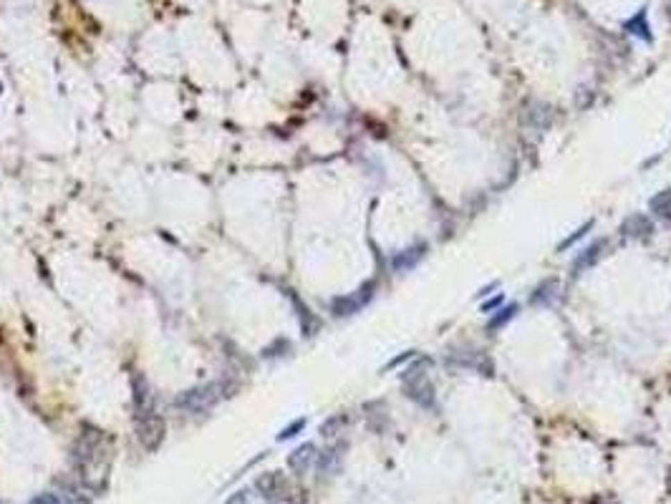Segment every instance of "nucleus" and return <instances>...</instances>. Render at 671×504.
Listing matches in <instances>:
<instances>
[{"mask_svg":"<svg viewBox=\"0 0 671 504\" xmlns=\"http://www.w3.org/2000/svg\"><path fill=\"white\" fill-rule=\"evenodd\" d=\"M232 388H235V386H232L230 381H212V383H207V386L187 391L182 399H177V406L187 408L189 414H200V411H207V408L215 406L220 399L230 396V391H232Z\"/></svg>","mask_w":671,"mask_h":504,"instance_id":"1","label":"nucleus"},{"mask_svg":"<svg viewBox=\"0 0 671 504\" xmlns=\"http://www.w3.org/2000/svg\"><path fill=\"white\" fill-rule=\"evenodd\" d=\"M424 366H427V360H416L414 366H409L407 371L402 373V381H404V388H407V396L411 401H416L419 406L430 408L434 406V386H432L430 376L424 373Z\"/></svg>","mask_w":671,"mask_h":504,"instance_id":"2","label":"nucleus"},{"mask_svg":"<svg viewBox=\"0 0 671 504\" xmlns=\"http://www.w3.org/2000/svg\"><path fill=\"white\" fill-rule=\"evenodd\" d=\"M137 442L142 444L144 451L160 449L164 442V422L157 411L149 414H137Z\"/></svg>","mask_w":671,"mask_h":504,"instance_id":"3","label":"nucleus"},{"mask_svg":"<svg viewBox=\"0 0 671 504\" xmlns=\"http://www.w3.org/2000/svg\"><path fill=\"white\" fill-rule=\"evenodd\" d=\"M374 288L376 285L374 283H368V285H364V288H359L356 293H351V295H346V297H339L336 303H333V313L336 315H353V313H359L364 305L374 297Z\"/></svg>","mask_w":671,"mask_h":504,"instance_id":"4","label":"nucleus"},{"mask_svg":"<svg viewBox=\"0 0 671 504\" xmlns=\"http://www.w3.org/2000/svg\"><path fill=\"white\" fill-rule=\"evenodd\" d=\"M255 487L260 489V494H263V497H268V499L288 497V492H291V487H288L285 477H280L278 471H268V474H263V477L255 482Z\"/></svg>","mask_w":671,"mask_h":504,"instance_id":"5","label":"nucleus"},{"mask_svg":"<svg viewBox=\"0 0 671 504\" xmlns=\"http://www.w3.org/2000/svg\"><path fill=\"white\" fill-rule=\"evenodd\" d=\"M424 255H427V245H416V247L402 250V252H396L394 255L391 268H394L396 272H407V270L416 268V263H419Z\"/></svg>","mask_w":671,"mask_h":504,"instance_id":"6","label":"nucleus"},{"mask_svg":"<svg viewBox=\"0 0 671 504\" xmlns=\"http://www.w3.org/2000/svg\"><path fill=\"white\" fill-rule=\"evenodd\" d=\"M603 247H606V242H603V240H595L593 245H591V247L583 250L581 255H578L573 260V275H583V270H588L591 265L598 263V257H601Z\"/></svg>","mask_w":671,"mask_h":504,"instance_id":"7","label":"nucleus"},{"mask_svg":"<svg viewBox=\"0 0 671 504\" xmlns=\"http://www.w3.org/2000/svg\"><path fill=\"white\" fill-rule=\"evenodd\" d=\"M623 232L634 237H644L654 232V222H651L649 214H631L629 220L623 222Z\"/></svg>","mask_w":671,"mask_h":504,"instance_id":"8","label":"nucleus"},{"mask_svg":"<svg viewBox=\"0 0 671 504\" xmlns=\"http://www.w3.org/2000/svg\"><path fill=\"white\" fill-rule=\"evenodd\" d=\"M520 305L518 303H510V305H502V308H498L495 313H490V320H487V331H500V328H505L507 323H510L515 315H518Z\"/></svg>","mask_w":671,"mask_h":504,"instance_id":"9","label":"nucleus"},{"mask_svg":"<svg viewBox=\"0 0 671 504\" xmlns=\"http://www.w3.org/2000/svg\"><path fill=\"white\" fill-rule=\"evenodd\" d=\"M649 209L654 214H659L661 220L671 222V186H669V189H664V192H659V194H654V197H651Z\"/></svg>","mask_w":671,"mask_h":504,"instance_id":"10","label":"nucleus"},{"mask_svg":"<svg viewBox=\"0 0 671 504\" xmlns=\"http://www.w3.org/2000/svg\"><path fill=\"white\" fill-rule=\"evenodd\" d=\"M313 451H316V449H313V444H303L300 449L293 451V454H291V467H293V469L300 471V474H303V471H308V467H311L313 459H316V454H313Z\"/></svg>","mask_w":671,"mask_h":504,"instance_id":"11","label":"nucleus"},{"mask_svg":"<svg viewBox=\"0 0 671 504\" xmlns=\"http://www.w3.org/2000/svg\"><path fill=\"white\" fill-rule=\"evenodd\" d=\"M626 31H629L631 35H636V38H641V41H651V31H649V23H646V13L644 10H638L631 21H626Z\"/></svg>","mask_w":671,"mask_h":504,"instance_id":"12","label":"nucleus"},{"mask_svg":"<svg viewBox=\"0 0 671 504\" xmlns=\"http://www.w3.org/2000/svg\"><path fill=\"white\" fill-rule=\"evenodd\" d=\"M593 227H595V220L583 222V225H581V227H578V229H575L573 235H568L566 240H563L561 245H558V252H566L568 247H573V245H578V242H581L583 237L588 235V232H591V229H593Z\"/></svg>","mask_w":671,"mask_h":504,"instance_id":"13","label":"nucleus"},{"mask_svg":"<svg viewBox=\"0 0 671 504\" xmlns=\"http://www.w3.org/2000/svg\"><path fill=\"white\" fill-rule=\"evenodd\" d=\"M502 300H505V295H502V293H495V297H484L482 303H479V311L490 315V313H495L498 308H502Z\"/></svg>","mask_w":671,"mask_h":504,"instance_id":"14","label":"nucleus"},{"mask_svg":"<svg viewBox=\"0 0 671 504\" xmlns=\"http://www.w3.org/2000/svg\"><path fill=\"white\" fill-rule=\"evenodd\" d=\"M416 358V351H404L402 356H396L394 360H389L387 363V371H391V368L402 366V363H407V360H414Z\"/></svg>","mask_w":671,"mask_h":504,"instance_id":"15","label":"nucleus"},{"mask_svg":"<svg viewBox=\"0 0 671 504\" xmlns=\"http://www.w3.org/2000/svg\"><path fill=\"white\" fill-rule=\"evenodd\" d=\"M303 426H305V422H303V419H298V422H293V424H291V426H288V428H283V431H280V436H278V439H291V436H296L298 431H303Z\"/></svg>","mask_w":671,"mask_h":504,"instance_id":"16","label":"nucleus"},{"mask_svg":"<svg viewBox=\"0 0 671 504\" xmlns=\"http://www.w3.org/2000/svg\"><path fill=\"white\" fill-rule=\"evenodd\" d=\"M31 504H63L61 499L56 497V494H51V492H46V494H38V497L33 499Z\"/></svg>","mask_w":671,"mask_h":504,"instance_id":"17","label":"nucleus"},{"mask_svg":"<svg viewBox=\"0 0 671 504\" xmlns=\"http://www.w3.org/2000/svg\"><path fill=\"white\" fill-rule=\"evenodd\" d=\"M495 290H500V283H498V280H495L492 285H487V288H482V290L477 293V297H479V300H484V297H490V293H495Z\"/></svg>","mask_w":671,"mask_h":504,"instance_id":"18","label":"nucleus"},{"mask_svg":"<svg viewBox=\"0 0 671 504\" xmlns=\"http://www.w3.org/2000/svg\"><path fill=\"white\" fill-rule=\"evenodd\" d=\"M0 504H3V502H0Z\"/></svg>","mask_w":671,"mask_h":504,"instance_id":"19","label":"nucleus"}]
</instances>
